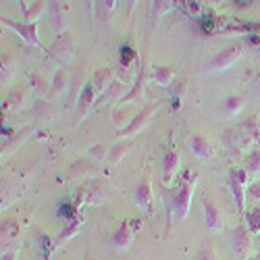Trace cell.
I'll return each instance as SVG.
<instances>
[{"label": "cell", "instance_id": "obj_7", "mask_svg": "<svg viewBox=\"0 0 260 260\" xmlns=\"http://www.w3.org/2000/svg\"><path fill=\"white\" fill-rule=\"evenodd\" d=\"M142 225H144L142 219H127L125 223H121V227L113 235V246L117 250H127L129 246L134 244V237L142 229Z\"/></svg>", "mask_w": 260, "mask_h": 260}, {"label": "cell", "instance_id": "obj_1", "mask_svg": "<svg viewBox=\"0 0 260 260\" xmlns=\"http://www.w3.org/2000/svg\"><path fill=\"white\" fill-rule=\"evenodd\" d=\"M198 183V173L187 169L183 175L179 177V183L177 187L173 189L169 196H167V210H169V227H171V221L173 223H181L187 212H189V206H191V198H193V187Z\"/></svg>", "mask_w": 260, "mask_h": 260}, {"label": "cell", "instance_id": "obj_28", "mask_svg": "<svg viewBox=\"0 0 260 260\" xmlns=\"http://www.w3.org/2000/svg\"><path fill=\"white\" fill-rule=\"evenodd\" d=\"M67 83H69V77L67 73H64V69H60L52 81V88H50V96H58L64 92V88H67Z\"/></svg>", "mask_w": 260, "mask_h": 260}, {"label": "cell", "instance_id": "obj_44", "mask_svg": "<svg viewBox=\"0 0 260 260\" xmlns=\"http://www.w3.org/2000/svg\"><path fill=\"white\" fill-rule=\"evenodd\" d=\"M256 83H258V92H260V75H258V81Z\"/></svg>", "mask_w": 260, "mask_h": 260}, {"label": "cell", "instance_id": "obj_33", "mask_svg": "<svg viewBox=\"0 0 260 260\" xmlns=\"http://www.w3.org/2000/svg\"><path fill=\"white\" fill-rule=\"evenodd\" d=\"M13 79V60L11 56H3V85Z\"/></svg>", "mask_w": 260, "mask_h": 260}, {"label": "cell", "instance_id": "obj_10", "mask_svg": "<svg viewBox=\"0 0 260 260\" xmlns=\"http://www.w3.org/2000/svg\"><path fill=\"white\" fill-rule=\"evenodd\" d=\"M202 210H204V225L210 233H221L225 229V216L221 214V210L214 206V202L210 198L202 200Z\"/></svg>", "mask_w": 260, "mask_h": 260}, {"label": "cell", "instance_id": "obj_26", "mask_svg": "<svg viewBox=\"0 0 260 260\" xmlns=\"http://www.w3.org/2000/svg\"><path fill=\"white\" fill-rule=\"evenodd\" d=\"M17 235H19V223L13 221V219L5 221V223H3V242L11 244V242L17 240Z\"/></svg>", "mask_w": 260, "mask_h": 260}, {"label": "cell", "instance_id": "obj_17", "mask_svg": "<svg viewBox=\"0 0 260 260\" xmlns=\"http://www.w3.org/2000/svg\"><path fill=\"white\" fill-rule=\"evenodd\" d=\"M113 77H115V71H113V69H98V71L94 73V77L90 79V83L94 85V92H96L98 98L115 83Z\"/></svg>", "mask_w": 260, "mask_h": 260}, {"label": "cell", "instance_id": "obj_39", "mask_svg": "<svg viewBox=\"0 0 260 260\" xmlns=\"http://www.w3.org/2000/svg\"><path fill=\"white\" fill-rule=\"evenodd\" d=\"M17 102H23V92H19V90H15V92L11 94V98L7 100V104H9V108H17V106H19Z\"/></svg>", "mask_w": 260, "mask_h": 260}, {"label": "cell", "instance_id": "obj_27", "mask_svg": "<svg viewBox=\"0 0 260 260\" xmlns=\"http://www.w3.org/2000/svg\"><path fill=\"white\" fill-rule=\"evenodd\" d=\"M244 169L248 175H258L260 173V150H254L252 154H248V158L244 160Z\"/></svg>", "mask_w": 260, "mask_h": 260}, {"label": "cell", "instance_id": "obj_24", "mask_svg": "<svg viewBox=\"0 0 260 260\" xmlns=\"http://www.w3.org/2000/svg\"><path fill=\"white\" fill-rule=\"evenodd\" d=\"M50 13H52V27L60 36L64 34V23H62V7L60 3H50Z\"/></svg>", "mask_w": 260, "mask_h": 260}, {"label": "cell", "instance_id": "obj_36", "mask_svg": "<svg viewBox=\"0 0 260 260\" xmlns=\"http://www.w3.org/2000/svg\"><path fill=\"white\" fill-rule=\"evenodd\" d=\"M248 198L256 204V208H260V183H250L248 185Z\"/></svg>", "mask_w": 260, "mask_h": 260}, {"label": "cell", "instance_id": "obj_19", "mask_svg": "<svg viewBox=\"0 0 260 260\" xmlns=\"http://www.w3.org/2000/svg\"><path fill=\"white\" fill-rule=\"evenodd\" d=\"M173 77H175V69L173 67H165V64H156L152 69V79L160 85V88H169L173 83Z\"/></svg>", "mask_w": 260, "mask_h": 260}, {"label": "cell", "instance_id": "obj_30", "mask_svg": "<svg viewBox=\"0 0 260 260\" xmlns=\"http://www.w3.org/2000/svg\"><path fill=\"white\" fill-rule=\"evenodd\" d=\"M79 227H81V216L77 214V219H73L69 225H67V229H64L62 233H60V240H58V244H64L67 240H71V237L79 231Z\"/></svg>", "mask_w": 260, "mask_h": 260}, {"label": "cell", "instance_id": "obj_16", "mask_svg": "<svg viewBox=\"0 0 260 260\" xmlns=\"http://www.w3.org/2000/svg\"><path fill=\"white\" fill-rule=\"evenodd\" d=\"M108 198V189L104 181H94L85 187V204H92V206H100L104 204Z\"/></svg>", "mask_w": 260, "mask_h": 260}, {"label": "cell", "instance_id": "obj_40", "mask_svg": "<svg viewBox=\"0 0 260 260\" xmlns=\"http://www.w3.org/2000/svg\"><path fill=\"white\" fill-rule=\"evenodd\" d=\"M244 42H246V44H250V46H260V36L258 34H248Z\"/></svg>", "mask_w": 260, "mask_h": 260}, {"label": "cell", "instance_id": "obj_20", "mask_svg": "<svg viewBox=\"0 0 260 260\" xmlns=\"http://www.w3.org/2000/svg\"><path fill=\"white\" fill-rule=\"evenodd\" d=\"M134 146V142L132 140H119L113 148H111V152H108V162L111 165H119L121 162V158L127 154V150Z\"/></svg>", "mask_w": 260, "mask_h": 260}, {"label": "cell", "instance_id": "obj_23", "mask_svg": "<svg viewBox=\"0 0 260 260\" xmlns=\"http://www.w3.org/2000/svg\"><path fill=\"white\" fill-rule=\"evenodd\" d=\"M244 221H246V227L250 229V233L252 235H256V233H260V208H252V210H248L246 212V216H244Z\"/></svg>", "mask_w": 260, "mask_h": 260}, {"label": "cell", "instance_id": "obj_11", "mask_svg": "<svg viewBox=\"0 0 260 260\" xmlns=\"http://www.w3.org/2000/svg\"><path fill=\"white\" fill-rule=\"evenodd\" d=\"M144 90H146V62H144V58L140 56V58H138V75H136V81H134V88L129 90L125 96H121L119 104L140 102L142 96H144Z\"/></svg>", "mask_w": 260, "mask_h": 260}, {"label": "cell", "instance_id": "obj_43", "mask_svg": "<svg viewBox=\"0 0 260 260\" xmlns=\"http://www.w3.org/2000/svg\"><path fill=\"white\" fill-rule=\"evenodd\" d=\"M248 260H260V252H258V254H256L254 258H248Z\"/></svg>", "mask_w": 260, "mask_h": 260}, {"label": "cell", "instance_id": "obj_14", "mask_svg": "<svg viewBox=\"0 0 260 260\" xmlns=\"http://www.w3.org/2000/svg\"><path fill=\"white\" fill-rule=\"evenodd\" d=\"M134 200H136L138 208L146 210L148 214L152 212V189H150V181H148V179H144L142 183L136 185V189H134Z\"/></svg>", "mask_w": 260, "mask_h": 260}, {"label": "cell", "instance_id": "obj_3", "mask_svg": "<svg viewBox=\"0 0 260 260\" xmlns=\"http://www.w3.org/2000/svg\"><path fill=\"white\" fill-rule=\"evenodd\" d=\"M242 54H244V42H240V44H233V46H227L225 50H221L219 54L212 56V60L204 67V73L206 75L223 73V71L231 69L233 64L242 58Z\"/></svg>", "mask_w": 260, "mask_h": 260}, {"label": "cell", "instance_id": "obj_18", "mask_svg": "<svg viewBox=\"0 0 260 260\" xmlns=\"http://www.w3.org/2000/svg\"><path fill=\"white\" fill-rule=\"evenodd\" d=\"M240 132L246 136V140L250 144H260V119L254 115V117H248L244 123L237 125Z\"/></svg>", "mask_w": 260, "mask_h": 260}, {"label": "cell", "instance_id": "obj_4", "mask_svg": "<svg viewBox=\"0 0 260 260\" xmlns=\"http://www.w3.org/2000/svg\"><path fill=\"white\" fill-rule=\"evenodd\" d=\"M73 52H75V38H73L69 31L56 36L54 44H52L50 50H48L50 58L56 60L60 67H67V64L73 60Z\"/></svg>", "mask_w": 260, "mask_h": 260}, {"label": "cell", "instance_id": "obj_31", "mask_svg": "<svg viewBox=\"0 0 260 260\" xmlns=\"http://www.w3.org/2000/svg\"><path fill=\"white\" fill-rule=\"evenodd\" d=\"M177 7H181L189 17H198L202 11H204V7H202V3H198V0H189V3H175Z\"/></svg>", "mask_w": 260, "mask_h": 260}, {"label": "cell", "instance_id": "obj_9", "mask_svg": "<svg viewBox=\"0 0 260 260\" xmlns=\"http://www.w3.org/2000/svg\"><path fill=\"white\" fill-rule=\"evenodd\" d=\"M96 92H94V85L88 81L81 88V92H79V96H77V106H75V121L77 123H81L85 117H88V113L94 108V104H96Z\"/></svg>", "mask_w": 260, "mask_h": 260}, {"label": "cell", "instance_id": "obj_41", "mask_svg": "<svg viewBox=\"0 0 260 260\" xmlns=\"http://www.w3.org/2000/svg\"><path fill=\"white\" fill-rule=\"evenodd\" d=\"M3 260H17V254H13V252H3Z\"/></svg>", "mask_w": 260, "mask_h": 260}, {"label": "cell", "instance_id": "obj_38", "mask_svg": "<svg viewBox=\"0 0 260 260\" xmlns=\"http://www.w3.org/2000/svg\"><path fill=\"white\" fill-rule=\"evenodd\" d=\"M29 81H31V85H34V90L38 92V94H42L44 96L46 94V83L42 81L40 77H36V75H29Z\"/></svg>", "mask_w": 260, "mask_h": 260}, {"label": "cell", "instance_id": "obj_29", "mask_svg": "<svg viewBox=\"0 0 260 260\" xmlns=\"http://www.w3.org/2000/svg\"><path fill=\"white\" fill-rule=\"evenodd\" d=\"M244 104H246V98L242 96V94H237V96H229L227 100H225V111L229 113V115H237L244 108Z\"/></svg>", "mask_w": 260, "mask_h": 260}, {"label": "cell", "instance_id": "obj_35", "mask_svg": "<svg viewBox=\"0 0 260 260\" xmlns=\"http://www.w3.org/2000/svg\"><path fill=\"white\" fill-rule=\"evenodd\" d=\"M127 117H129V113H127V111H115V113H113V123H115V127H119V132L129 125V123L125 121Z\"/></svg>", "mask_w": 260, "mask_h": 260}, {"label": "cell", "instance_id": "obj_34", "mask_svg": "<svg viewBox=\"0 0 260 260\" xmlns=\"http://www.w3.org/2000/svg\"><path fill=\"white\" fill-rule=\"evenodd\" d=\"M108 152H111V150H106L102 144H98V146H94L92 150H90V158H94V160H104V158H108Z\"/></svg>", "mask_w": 260, "mask_h": 260}, {"label": "cell", "instance_id": "obj_8", "mask_svg": "<svg viewBox=\"0 0 260 260\" xmlns=\"http://www.w3.org/2000/svg\"><path fill=\"white\" fill-rule=\"evenodd\" d=\"M3 25L11 27L15 34H19L21 38H23L25 44H29V46H40V44H42L40 31H38V25H36V23H19V21L5 19V17H3Z\"/></svg>", "mask_w": 260, "mask_h": 260}, {"label": "cell", "instance_id": "obj_6", "mask_svg": "<svg viewBox=\"0 0 260 260\" xmlns=\"http://www.w3.org/2000/svg\"><path fill=\"white\" fill-rule=\"evenodd\" d=\"M229 246L233 250V254L240 260H248V254L252 250V233L250 229L244 225H237L231 233H229Z\"/></svg>", "mask_w": 260, "mask_h": 260}, {"label": "cell", "instance_id": "obj_2", "mask_svg": "<svg viewBox=\"0 0 260 260\" xmlns=\"http://www.w3.org/2000/svg\"><path fill=\"white\" fill-rule=\"evenodd\" d=\"M248 179L250 175L246 173L244 167H231L229 175H227V185L233 193V202H235V210L242 216H246V198H248Z\"/></svg>", "mask_w": 260, "mask_h": 260}, {"label": "cell", "instance_id": "obj_22", "mask_svg": "<svg viewBox=\"0 0 260 260\" xmlns=\"http://www.w3.org/2000/svg\"><path fill=\"white\" fill-rule=\"evenodd\" d=\"M173 9H175V3H167V0H156V3H152V23L158 25L162 15L171 13Z\"/></svg>", "mask_w": 260, "mask_h": 260}, {"label": "cell", "instance_id": "obj_13", "mask_svg": "<svg viewBox=\"0 0 260 260\" xmlns=\"http://www.w3.org/2000/svg\"><path fill=\"white\" fill-rule=\"evenodd\" d=\"M187 148H189V152L196 156L198 160H210V158H212V146H210V142H208L204 136H200V134H193V136L189 138Z\"/></svg>", "mask_w": 260, "mask_h": 260}, {"label": "cell", "instance_id": "obj_42", "mask_svg": "<svg viewBox=\"0 0 260 260\" xmlns=\"http://www.w3.org/2000/svg\"><path fill=\"white\" fill-rule=\"evenodd\" d=\"M252 3H233V7L235 9H246V7H250Z\"/></svg>", "mask_w": 260, "mask_h": 260}, {"label": "cell", "instance_id": "obj_37", "mask_svg": "<svg viewBox=\"0 0 260 260\" xmlns=\"http://www.w3.org/2000/svg\"><path fill=\"white\" fill-rule=\"evenodd\" d=\"M193 260H216V258H214V248H212L210 244L202 246L200 252L196 254V258H193Z\"/></svg>", "mask_w": 260, "mask_h": 260}, {"label": "cell", "instance_id": "obj_5", "mask_svg": "<svg viewBox=\"0 0 260 260\" xmlns=\"http://www.w3.org/2000/svg\"><path fill=\"white\" fill-rule=\"evenodd\" d=\"M158 108H160V102H158V100L152 102V104H148L146 108H142L140 115H136L132 121H129V125L119 132V138H121V140H132V138H136V136L142 132V129L150 123V119L154 117V113L158 111Z\"/></svg>", "mask_w": 260, "mask_h": 260}, {"label": "cell", "instance_id": "obj_12", "mask_svg": "<svg viewBox=\"0 0 260 260\" xmlns=\"http://www.w3.org/2000/svg\"><path fill=\"white\" fill-rule=\"evenodd\" d=\"M223 144H225V148H227V152L231 154V156H235V154H240L242 150L250 144L248 140H246V136L240 132V127H227L225 132H223Z\"/></svg>", "mask_w": 260, "mask_h": 260}, {"label": "cell", "instance_id": "obj_15", "mask_svg": "<svg viewBox=\"0 0 260 260\" xmlns=\"http://www.w3.org/2000/svg\"><path fill=\"white\" fill-rule=\"evenodd\" d=\"M179 167H181L179 154L175 152V150H167V154L162 158V183L165 185L179 173Z\"/></svg>", "mask_w": 260, "mask_h": 260}, {"label": "cell", "instance_id": "obj_25", "mask_svg": "<svg viewBox=\"0 0 260 260\" xmlns=\"http://www.w3.org/2000/svg\"><path fill=\"white\" fill-rule=\"evenodd\" d=\"M29 134H31V129H29V127H25L21 134L13 136V140H11V138H7V144H3V152H7V154H9V152H15L17 146H19V142L23 144V142H25V138H27Z\"/></svg>", "mask_w": 260, "mask_h": 260}, {"label": "cell", "instance_id": "obj_21", "mask_svg": "<svg viewBox=\"0 0 260 260\" xmlns=\"http://www.w3.org/2000/svg\"><path fill=\"white\" fill-rule=\"evenodd\" d=\"M48 3H23V11H25V21L27 23H36V19L46 11Z\"/></svg>", "mask_w": 260, "mask_h": 260}, {"label": "cell", "instance_id": "obj_32", "mask_svg": "<svg viewBox=\"0 0 260 260\" xmlns=\"http://www.w3.org/2000/svg\"><path fill=\"white\" fill-rule=\"evenodd\" d=\"M40 246H42V254H44V260H50L52 250H54V242L50 240L48 235H42V237H40Z\"/></svg>", "mask_w": 260, "mask_h": 260}]
</instances>
